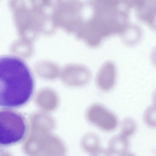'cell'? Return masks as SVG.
Returning a JSON list of instances; mask_svg holds the SVG:
<instances>
[{
	"label": "cell",
	"mask_w": 156,
	"mask_h": 156,
	"mask_svg": "<svg viewBox=\"0 0 156 156\" xmlns=\"http://www.w3.org/2000/svg\"><path fill=\"white\" fill-rule=\"evenodd\" d=\"M27 130L26 120L19 112L3 108L0 112V144L8 146L24 138Z\"/></svg>",
	"instance_id": "3957f363"
},
{
	"label": "cell",
	"mask_w": 156,
	"mask_h": 156,
	"mask_svg": "<svg viewBox=\"0 0 156 156\" xmlns=\"http://www.w3.org/2000/svg\"><path fill=\"white\" fill-rule=\"evenodd\" d=\"M85 117L90 124L104 132L112 131L119 125L118 119L115 114L99 103L89 106L86 111Z\"/></svg>",
	"instance_id": "5b68a950"
},
{
	"label": "cell",
	"mask_w": 156,
	"mask_h": 156,
	"mask_svg": "<svg viewBox=\"0 0 156 156\" xmlns=\"http://www.w3.org/2000/svg\"><path fill=\"white\" fill-rule=\"evenodd\" d=\"M123 43L126 45L132 47L136 45L141 40V34L139 30L136 28L129 27L121 35Z\"/></svg>",
	"instance_id": "30bf717a"
},
{
	"label": "cell",
	"mask_w": 156,
	"mask_h": 156,
	"mask_svg": "<svg viewBox=\"0 0 156 156\" xmlns=\"http://www.w3.org/2000/svg\"><path fill=\"white\" fill-rule=\"evenodd\" d=\"M80 143L83 150L91 155L104 154L105 149L101 147L100 139L94 133L89 132L84 134L80 139Z\"/></svg>",
	"instance_id": "9c48e42d"
},
{
	"label": "cell",
	"mask_w": 156,
	"mask_h": 156,
	"mask_svg": "<svg viewBox=\"0 0 156 156\" xmlns=\"http://www.w3.org/2000/svg\"><path fill=\"white\" fill-rule=\"evenodd\" d=\"M129 143L128 138L119 133L109 140L107 148L105 149L106 156H124L128 153Z\"/></svg>",
	"instance_id": "ba28073f"
},
{
	"label": "cell",
	"mask_w": 156,
	"mask_h": 156,
	"mask_svg": "<svg viewBox=\"0 0 156 156\" xmlns=\"http://www.w3.org/2000/svg\"><path fill=\"white\" fill-rule=\"evenodd\" d=\"M90 4L108 8H118L126 5V0H88Z\"/></svg>",
	"instance_id": "4fadbf2b"
},
{
	"label": "cell",
	"mask_w": 156,
	"mask_h": 156,
	"mask_svg": "<svg viewBox=\"0 0 156 156\" xmlns=\"http://www.w3.org/2000/svg\"><path fill=\"white\" fill-rule=\"evenodd\" d=\"M143 119L147 126L156 127V105L153 104L146 108L144 113Z\"/></svg>",
	"instance_id": "7c38bea8"
},
{
	"label": "cell",
	"mask_w": 156,
	"mask_h": 156,
	"mask_svg": "<svg viewBox=\"0 0 156 156\" xmlns=\"http://www.w3.org/2000/svg\"><path fill=\"white\" fill-rule=\"evenodd\" d=\"M66 72L68 83L72 86H83L88 83L90 79L91 73L89 69L82 65H71L68 67Z\"/></svg>",
	"instance_id": "52a82bcc"
},
{
	"label": "cell",
	"mask_w": 156,
	"mask_h": 156,
	"mask_svg": "<svg viewBox=\"0 0 156 156\" xmlns=\"http://www.w3.org/2000/svg\"><path fill=\"white\" fill-rule=\"evenodd\" d=\"M152 100L153 104L156 105V88L154 90L152 94Z\"/></svg>",
	"instance_id": "9a60e30c"
},
{
	"label": "cell",
	"mask_w": 156,
	"mask_h": 156,
	"mask_svg": "<svg viewBox=\"0 0 156 156\" xmlns=\"http://www.w3.org/2000/svg\"><path fill=\"white\" fill-rule=\"evenodd\" d=\"M136 129V124L132 118H126L124 119L120 124V131L121 135L127 138L133 134Z\"/></svg>",
	"instance_id": "8fae6325"
},
{
	"label": "cell",
	"mask_w": 156,
	"mask_h": 156,
	"mask_svg": "<svg viewBox=\"0 0 156 156\" xmlns=\"http://www.w3.org/2000/svg\"><path fill=\"white\" fill-rule=\"evenodd\" d=\"M0 105L3 108L20 107L31 98L34 89L31 73L21 59L4 56L0 60Z\"/></svg>",
	"instance_id": "6da1fadb"
},
{
	"label": "cell",
	"mask_w": 156,
	"mask_h": 156,
	"mask_svg": "<svg viewBox=\"0 0 156 156\" xmlns=\"http://www.w3.org/2000/svg\"><path fill=\"white\" fill-rule=\"evenodd\" d=\"M90 18L84 21L77 35L91 48L100 45L106 38L116 34L121 36L129 27L127 14L124 10L98 9L92 10Z\"/></svg>",
	"instance_id": "7a4b0ae2"
},
{
	"label": "cell",
	"mask_w": 156,
	"mask_h": 156,
	"mask_svg": "<svg viewBox=\"0 0 156 156\" xmlns=\"http://www.w3.org/2000/svg\"><path fill=\"white\" fill-rule=\"evenodd\" d=\"M115 65L111 62L104 63L97 74L96 82L98 88L104 92H108L114 87L116 78Z\"/></svg>",
	"instance_id": "8992f818"
},
{
	"label": "cell",
	"mask_w": 156,
	"mask_h": 156,
	"mask_svg": "<svg viewBox=\"0 0 156 156\" xmlns=\"http://www.w3.org/2000/svg\"><path fill=\"white\" fill-rule=\"evenodd\" d=\"M151 58L152 63L156 67V46L152 51Z\"/></svg>",
	"instance_id": "5bb4252c"
},
{
	"label": "cell",
	"mask_w": 156,
	"mask_h": 156,
	"mask_svg": "<svg viewBox=\"0 0 156 156\" xmlns=\"http://www.w3.org/2000/svg\"><path fill=\"white\" fill-rule=\"evenodd\" d=\"M84 3L80 0H65L56 9L54 15L68 32L76 34L84 22Z\"/></svg>",
	"instance_id": "277c9868"
}]
</instances>
